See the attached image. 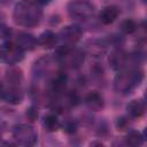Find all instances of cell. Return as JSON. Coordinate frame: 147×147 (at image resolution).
<instances>
[{
  "instance_id": "obj_13",
  "label": "cell",
  "mask_w": 147,
  "mask_h": 147,
  "mask_svg": "<svg viewBox=\"0 0 147 147\" xmlns=\"http://www.w3.org/2000/svg\"><path fill=\"white\" fill-rule=\"evenodd\" d=\"M145 102L142 100H131L126 105V111L130 117L139 118L145 114Z\"/></svg>"
},
{
  "instance_id": "obj_9",
  "label": "cell",
  "mask_w": 147,
  "mask_h": 147,
  "mask_svg": "<svg viewBox=\"0 0 147 147\" xmlns=\"http://www.w3.org/2000/svg\"><path fill=\"white\" fill-rule=\"evenodd\" d=\"M37 41H38V45H40L42 48L49 49V48L55 47V45L59 41V37L52 30H46V31L40 33V36L38 37Z\"/></svg>"
},
{
  "instance_id": "obj_10",
  "label": "cell",
  "mask_w": 147,
  "mask_h": 147,
  "mask_svg": "<svg viewBox=\"0 0 147 147\" xmlns=\"http://www.w3.org/2000/svg\"><path fill=\"white\" fill-rule=\"evenodd\" d=\"M85 105L92 111H100L105 107V101L100 93L91 92L85 98Z\"/></svg>"
},
{
  "instance_id": "obj_7",
  "label": "cell",
  "mask_w": 147,
  "mask_h": 147,
  "mask_svg": "<svg viewBox=\"0 0 147 147\" xmlns=\"http://www.w3.org/2000/svg\"><path fill=\"white\" fill-rule=\"evenodd\" d=\"M82 36H83V30L77 24H70L62 28L57 34L59 40H61L63 45L67 46H74L76 42L80 40Z\"/></svg>"
},
{
  "instance_id": "obj_23",
  "label": "cell",
  "mask_w": 147,
  "mask_h": 147,
  "mask_svg": "<svg viewBox=\"0 0 147 147\" xmlns=\"http://www.w3.org/2000/svg\"><path fill=\"white\" fill-rule=\"evenodd\" d=\"M63 129H64L65 132H68V133H72V132L76 131V129H77V124H76V122H74V121H68V122L63 125Z\"/></svg>"
},
{
  "instance_id": "obj_8",
  "label": "cell",
  "mask_w": 147,
  "mask_h": 147,
  "mask_svg": "<svg viewBox=\"0 0 147 147\" xmlns=\"http://www.w3.org/2000/svg\"><path fill=\"white\" fill-rule=\"evenodd\" d=\"M129 62H130V55L121 48H117V49L113 51L110 56H109L110 67L116 71H119L122 69L127 68Z\"/></svg>"
},
{
  "instance_id": "obj_11",
  "label": "cell",
  "mask_w": 147,
  "mask_h": 147,
  "mask_svg": "<svg viewBox=\"0 0 147 147\" xmlns=\"http://www.w3.org/2000/svg\"><path fill=\"white\" fill-rule=\"evenodd\" d=\"M17 45L25 52V51H32L38 45L37 38L28 32H21L17 36Z\"/></svg>"
},
{
  "instance_id": "obj_15",
  "label": "cell",
  "mask_w": 147,
  "mask_h": 147,
  "mask_svg": "<svg viewBox=\"0 0 147 147\" xmlns=\"http://www.w3.org/2000/svg\"><path fill=\"white\" fill-rule=\"evenodd\" d=\"M85 51L92 56L100 57L106 52V44L100 40H90L88 42H86Z\"/></svg>"
},
{
  "instance_id": "obj_21",
  "label": "cell",
  "mask_w": 147,
  "mask_h": 147,
  "mask_svg": "<svg viewBox=\"0 0 147 147\" xmlns=\"http://www.w3.org/2000/svg\"><path fill=\"white\" fill-rule=\"evenodd\" d=\"M26 117H28L31 122L36 121V119L38 118V109H37V107L31 106L30 108H28V110H26Z\"/></svg>"
},
{
  "instance_id": "obj_20",
  "label": "cell",
  "mask_w": 147,
  "mask_h": 147,
  "mask_svg": "<svg viewBox=\"0 0 147 147\" xmlns=\"http://www.w3.org/2000/svg\"><path fill=\"white\" fill-rule=\"evenodd\" d=\"M11 36V29L6 24H0V38L8 39Z\"/></svg>"
},
{
  "instance_id": "obj_4",
  "label": "cell",
  "mask_w": 147,
  "mask_h": 147,
  "mask_svg": "<svg viewBox=\"0 0 147 147\" xmlns=\"http://www.w3.org/2000/svg\"><path fill=\"white\" fill-rule=\"evenodd\" d=\"M68 14L71 18L86 21L94 14V6L86 0H72L68 3Z\"/></svg>"
},
{
  "instance_id": "obj_2",
  "label": "cell",
  "mask_w": 147,
  "mask_h": 147,
  "mask_svg": "<svg viewBox=\"0 0 147 147\" xmlns=\"http://www.w3.org/2000/svg\"><path fill=\"white\" fill-rule=\"evenodd\" d=\"M144 79V72L139 68H125L117 72L114 78V88L117 93L129 94L136 90Z\"/></svg>"
},
{
  "instance_id": "obj_14",
  "label": "cell",
  "mask_w": 147,
  "mask_h": 147,
  "mask_svg": "<svg viewBox=\"0 0 147 147\" xmlns=\"http://www.w3.org/2000/svg\"><path fill=\"white\" fill-rule=\"evenodd\" d=\"M23 94L22 91L20 90V86H9L5 91V96L3 100H6L8 103L11 105H18L22 102Z\"/></svg>"
},
{
  "instance_id": "obj_6",
  "label": "cell",
  "mask_w": 147,
  "mask_h": 147,
  "mask_svg": "<svg viewBox=\"0 0 147 147\" xmlns=\"http://www.w3.org/2000/svg\"><path fill=\"white\" fill-rule=\"evenodd\" d=\"M0 57L8 64H17L23 60L24 51L17 45V42L7 40L0 48Z\"/></svg>"
},
{
  "instance_id": "obj_3",
  "label": "cell",
  "mask_w": 147,
  "mask_h": 147,
  "mask_svg": "<svg viewBox=\"0 0 147 147\" xmlns=\"http://www.w3.org/2000/svg\"><path fill=\"white\" fill-rule=\"evenodd\" d=\"M56 61L62 64L64 68L69 69H78L82 67L85 60V53L83 49L76 48L74 46L62 45L56 49L55 53Z\"/></svg>"
},
{
  "instance_id": "obj_16",
  "label": "cell",
  "mask_w": 147,
  "mask_h": 147,
  "mask_svg": "<svg viewBox=\"0 0 147 147\" xmlns=\"http://www.w3.org/2000/svg\"><path fill=\"white\" fill-rule=\"evenodd\" d=\"M42 126L48 132H55L60 129L61 123H60V121L55 114H48L42 119Z\"/></svg>"
},
{
  "instance_id": "obj_19",
  "label": "cell",
  "mask_w": 147,
  "mask_h": 147,
  "mask_svg": "<svg viewBox=\"0 0 147 147\" xmlns=\"http://www.w3.org/2000/svg\"><path fill=\"white\" fill-rule=\"evenodd\" d=\"M137 28H138V26H137V23H136L133 20H131V18L124 20V21L121 23V25H119V30H121V32L124 33V34H132L133 32H136Z\"/></svg>"
},
{
  "instance_id": "obj_12",
  "label": "cell",
  "mask_w": 147,
  "mask_h": 147,
  "mask_svg": "<svg viewBox=\"0 0 147 147\" xmlns=\"http://www.w3.org/2000/svg\"><path fill=\"white\" fill-rule=\"evenodd\" d=\"M118 15H119L118 7H116V6H107L101 10V13L99 15V18H100V22L102 24L109 25V24H111V23H114L116 21Z\"/></svg>"
},
{
  "instance_id": "obj_17",
  "label": "cell",
  "mask_w": 147,
  "mask_h": 147,
  "mask_svg": "<svg viewBox=\"0 0 147 147\" xmlns=\"http://www.w3.org/2000/svg\"><path fill=\"white\" fill-rule=\"evenodd\" d=\"M22 71L17 68H11L7 71L6 75V79L9 84V86H20L21 82H22Z\"/></svg>"
},
{
  "instance_id": "obj_18",
  "label": "cell",
  "mask_w": 147,
  "mask_h": 147,
  "mask_svg": "<svg viewBox=\"0 0 147 147\" xmlns=\"http://www.w3.org/2000/svg\"><path fill=\"white\" fill-rule=\"evenodd\" d=\"M144 139L145 137L139 131H130L125 137V144L131 147H138L142 145Z\"/></svg>"
},
{
  "instance_id": "obj_24",
  "label": "cell",
  "mask_w": 147,
  "mask_h": 147,
  "mask_svg": "<svg viewBox=\"0 0 147 147\" xmlns=\"http://www.w3.org/2000/svg\"><path fill=\"white\" fill-rule=\"evenodd\" d=\"M34 2H37L39 6H45V5H48L49 2H52V0H34Z\"/></svg>"
},
{
  "instance_id": "obj_25",
  "label": "cell",
  "mask_w": 147,
  "mask_h": 147,
  "mask_svg": "<svg viewBox=\"0 0 147 147\" xmlns=\"http://www.w3.org/2000/svg\"><path fill=\"white\" fill-rule=\"evenodd\" d=\"M5 91H6V88H5L3 84L0 82V100L3 99V96H5Z\"/></svg>"
},
{
  "instance_id": "obj_22",
  "label": "cell",
  "mask_w": 147,
  "mask_h": 147,
  "mask_svg": "<svg viewBox=\"0 0 147 147\" xmlns=\"http://www.w3.org/2000/svg\"><path fill=\"white\" fill-rule=\"evenodd\" d=\"M116 127H117V130H119V131L126 130V129L129 127V121H127V118H125V117L118 118L117 122H116Z\"/></svg>"
},
{
  "instance_id": "obj_5",
  "label": "cell",
  "mask_w": 147,
  "mask_h": 147,
  "mask_svg": "<svg viewBox=\"0 0 147 147\" xmlns=\"http://www.w3.org/2000/svg\"><path fill=\"white\" fill-rule=\"evenodd\" d=\"M13 138L16 144L22 146H33L38 141V133L32 125L20 124L13 130Z\"/></svg>"
},
{
  "instance_id": "obj_26",
  "label": "cell",
  "mask_w": 147,
  "mask_h": 147,
  "mask_svg": "<svg viewBox=\"0 0 147 147\" xmlns=\"http://www.w3.org/2000/svg\"><path fill=\"white\" fill-rule=\"evenodd\" d=\"M0 138H1V133H0Z\"/></svg>"
},
{
  "instance_id": "obj_1",
  "label": "cell",
  "mask_w": 147,
  "mask_h": 147,
  "mask_svg": "<svg viewBox=\"0 0 147 147\" xmlns=\"http://www.w3.org/2000/svg\"><path fill=\"white\" fill-rule=\"evenodd\" d=\"M13 18L20 26L32 28L41 21L42 9L33 0H20L14 7Z\"/></svg>"
}]
</instances>
